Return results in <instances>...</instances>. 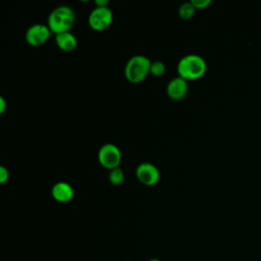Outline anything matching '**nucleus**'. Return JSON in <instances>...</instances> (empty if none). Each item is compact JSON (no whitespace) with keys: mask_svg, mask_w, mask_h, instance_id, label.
Returning <instances> with one entry per match:
<instances>
[{"mask_svg":"<svg viewBox=\"0 0 261 261\" xmlns=\"http://www.w3.org/2000/svg\"><path fill=\"white\" fill-rule=\"evenodd\" d=\"M191 3L196 9H205L211 4V0H192Z\"/></svg>","mask_w":261,"mask_h":261,"instance_id":"nucleus-14","label":"nucleus"},{"mask_svg":"<svg viewBox=\"0 0 261 261\" xmlns=\"http://www.w3.org/2000/svg\"><path fill=\"white\" fill-rule=\"evenodd\" d=\"M51 194H52V197L54 198V200H56L57 202H60V203L69 202L74 196L72 187L65 181L56 182L52 187Z\"/></svg>","mask_w":261,"mask_h":261,"instance_id":"nucleus-9","label":"nucleus"},{"mask_svg":"<svg viewBox=\"0 0 261 261\" xmlns=\"http://www.w3.org/2000/svg\"><path fill=\"white\" fill-rule=\"evenodd\" d=\"M51 31L46 24L36 23L30 27L25 33V41L34 47L41 46L49 39Z\"/></svg>","mask_w":261,"mask_h":261,"instance_id":"nucleus-6","label":"nucleus"},{"mask_svg":"<svg viewBox=\"0 0 261 261\" xmlns=\"http://www.w3.org/2000/svg\"><path fill=\"white\" fill-rule=\"evenodd\" d=\"M95 4H96V7H107L108 0H96Z\"/></svg>","mask_w":261,"mask_h":261,"instance_id":"nucleus-16","label":"nucleus"},{"mask_svg":"<svg viewBox=\"0 0 261 261\" xmlns=\"http://www.w3.org/2000/svg\"><path fill=\"white\" fill-rule=\"evenodd\" d=\"M136 176L145 186H154L160 178L158 168L149 162L141 163L136 169Z\"/></svg>","mask_w":261,"mask_h":261,"instance_id":"nucleus-7","label":"nucleus"},{"mask_svg":"<svg viewBox=\"0 0 261 261\" xmlns=\"http://www.w3.org/2000/svg\"><path fill=\"white\" fill-rule=\"evenodd\" d=\"M113 14L110 8L107 7H95L89 14V25L97 32L106 30L112 22Z\"/></svg>","mask_w":261,"mask_h":261,"instance_id":"nucleus-5","label":"nucleus"},{"mask_svg":"<svg viewBox=\"0 0 261 261\" xmlns=\"http://www.w3.org/2000/svg\"><path fill=\"white\" fill-rule=\"evenodd\" d=\"M74 12L68 6H58L54 8L48 16L47 25L55 35L69 32L74 23Z\"/></svg>","mask_w":261,"mask_h":261,"instance_id":"nucleus-2","label":"nucleus"},{"mask_svg":"<svg viewBox=\"0 0 261 261\" xmlns=\"http://www.w3.org/2000/svg\"><path fill=\"white\" fill-rule=\"evenodd\" d=\"M124 179V173L123 170L120 167H116L109 172V180L112 185H120Z\"/></svg>","mask_w":261,"mask_h":261,"instance_id":"nucleus-12","label":"nucleus"},{"mask_svg":"<svg viewBox=\"0 0 261 261\" xmlns=\"http://www.w3.org/2000/svg\"><path fill=\"white\" fill-rule=\"evenodd\" d=\"M9 178V171L5 166H0V184H4Z\"/></svg>","mask_w":261,"mask_h":261,"instance_id":"nucleus-15","label":"nucleus"},{"mask_svg":"<svg viewBox=\"0 0 261 261\" xmlns=\"http://www.w3.org/2000/svg\"><path fill=\"white\" fill-rule=\"evenodd\" d=\"M55 43L60 50L65 52H70L75 49L77 42L73 34L69 32H65V33L55 35Z\"/></svg>","mask_w":261,"mask_h":261,"instance_id":"nucleus-10","label":"nucleus"},{"mask_svg":"<svg viewBox=\"0 0 261 261\" xmlns=\"http://www.w3.org/2000/svg\"><path fill=\"white\" fill-rule=\"evenodd\" d=\"M188 88V81L177 76L169 81L166 87V93L170 99L180 100L187 95Z\"/></svg>","mask_w":261,"mask_h":261,"instance_id":"nucleus-8","label":"nucleus"},{"mask_svg":"<svg viewBox=\"0 0 261 261\" xmlns=\"http://www.w3.org/2000/svg\"><path fill=\"white\" fill-rule=\"evenodd\" d=\"M149 261H161V260H159V259H150Z\"/></svg>","mask_w":261,"mask_h":261,"instance_id":"nucleus-18","label":"nucleus"},{"mask_svg":"<svg viewBox=\"0 0 261 261\" xmlns=\"http://www.w3.org/2000/svg\"><path fill=\"white\" fill-rule=\"evenodd\" d=\"M151 61L144 55H135L130 57L124 67V75L132 84L143 82L150 73Z\"/></svg>","mask_w":261,"mask_h":261,"instance_id":"nucleus-3","label":"nucleus"},{"mask_svg":"<svg viewBox=\"0 0 261 261\" xmlns=\"http://www.w3.org/2000/svg\"><path fill=\"white\" fill-rule=\"evenodd\" d=\"M6 109V101L3 97H0V113L2 114Z\"/></svg>","mask_w":261,"mask_h":261,"instance_id":"nucleus-17","label":"nucleus"},{"mask_svg":"<svg viewBox=\"0 0 261 261\" xmlns=\"http://www.w3.org/2000/svg\"><path fill=\"white\" fill-rule=\"evenodd\" d=\"M196 8L193 6L191 2H186L181 4L178 8V15L182 19H190L194 16Z\"/></svg>","mask_w":261,"mask_h":261,"instance_id":"nucleus-11","label":"nucleus"},{"mask_svg":"<svg viewBox=\"0 0 261 261\" xmlns=\"http://www.w3.org/2000/svg\"><path fill=\"white\" fill-rule=\"evenodd\" d=\"M98 160L103 167L109 170L119 167L121 161L120 150L114 144H105L98 151Z\"/></svg>","mask_w":261,"mask_h":261,"instance_id":"nucleus-4","label":"nucleus"},{"mask_svg":"<svg viewBox=\"0 0 261 261\" xmlns=\"http://www.w3.org/2000/svg\"><path fill=\"white\" fill-rule=\"evenodd\" d=\"M165 72V64L162 61H153L150 66V73L154 76H161Z\"/></svg>","mask_w":261,"mask_h":261,"instance_id":"nucleus-13","label":"nucleus"},{"mask_svg":"<svg viewBox=\"0 0 261 261\" xmlns=\"http://www.w3.org/2000/svg\"><path fill=\"white\" fill-rule=\"evenodd\" d=\"M178 76L186 81H193L202 77L207 70V64L203 57L197 54L184 56L176 67Z\"/></svg>","mask_w":261,"mask_h":261,"instance_id":"nucleus-1","label":"nucleus"}]
</instances>
